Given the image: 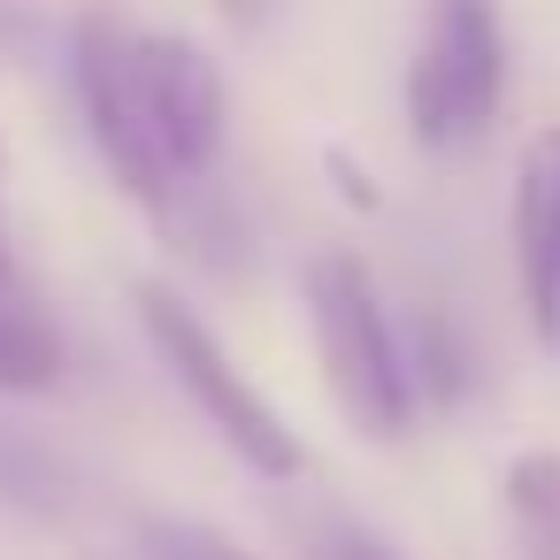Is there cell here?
I'll return each mask as SVG.
<instances>
[{"instance_id":"cell-1","label":"cell","mask_w":560,"mask_h":560,"mask_svg":"<svg viewBox=\"0 0 560 560\" xmlns=\"http://www.w3.org/2000/svg\"><path fill=\"white\" fill-rule=\"evenodd\" d=\"M307 330H315V361H323L330 399L346 407V422L384 438V445L407 438L422 399H415L407 346H399L361 254H315L307 261Z\"/></svg>"},{"instance_id":"cell-3","label":"cell","mask_w":560,"mask_h":560,"mask_svg":"<svg viewBox=\"0 0 560 560\" xmlns=\"http://www.w3.org/2000/svg\"><path fill=\"white\" fill-rule=\"evenodd\" d=\"M70 78H78V108H85V131H93V154L101 170L162 223L177 231L185 215V185L177 170L162 162L154 131H147V108H139V78H131V16L116 9H78L70 24Z\"/></svg>"},{"instance_id":"cell-4","label":"cell","mask_w":560,"mask_h":560,"mask_svg":"<svg viewBox=\"0 0 560 560\" xmlns=\"http://www.w3.org/2000/svg\"><path fill=\"white\" fill-rule=\"evenodd\" d=\"M131 300H139V330H147V346H154L162 369L192 392V407L215 422V438H223L246 468H261V476H300V438H292L284 415L238 376V361L215 346V330H208L170 284H139Z\"/></svg>"},{"instance_id":"cell-14","label":"cell","mask_w":560,"mask_h":560,"mask_svg":"<svg viewBox=\"0 0 560 560\" xmlns=\"http://www.w3.org/2000/svg\"><path fill=\"white\" fill-rule=\"evenodd\" d=\"M330 560H392V552H384V545H369V537H346Z\"/></svg>"},{"instance_id":"cell-13","label":"cell","mask_w":560,"mask_h":560,"mask_svg":"<svg viewBox=\"0 0 560 560\" xmlns=\"http://www.w3.org/2000/svg\"><path fill=\"white\" fill-rule=\"evenodd\" d=\"M32 39V16H24V0H0V47H24Z\"/></svg>"},{"instance_id":"cell-8","label":"cell","mask_w":560,"mask_h":560,"mask_svg":"<svg viewBox=\"0 0 560 560\" xmlns=\"http://www.w3.org/2000/svg\"><path fill=\"white\" fill-rule=\"evenodd\" d=\"M407 376H415V399H460L468 392V376H476V361H468V338L453 330V315L445 307H415V323H407Z\"/></svg>"},{"instance_id":"cell-7","label":"cell","mask_w":560,"mask_h":560,"mask_svg":"<svg viewBox=\"0 0 560 560\" xmlns=\"http://www.w3.org/2000/svg\"><path fill=\"white\" fill-rule=\"evenodd\" d=\"M62 376V338L39 307V292L0 254V392H47Z\"/></svg>"},{"instance_id":"cell-5","label":"cell","mask_w":560,"mask_h":560,"mask_svg":"<svg viewBox=\"0 0 560 560\" xmlns=\"http://www.w3.org/2000/svg\"><path fill=\"white\" fill-rule=\"evenodd\" d=\"M131 78H139V108L147 131L162 147V162L177 170V185H200L223 154V124H231V93L208 47L177 39V32H139L131 24Z\"/></svg>"},{"instance_id":"cell-11","label":"cell","mask_w":560,"mask_h":560,"mask_svg":"<svg viewBox=\"0 0 560 560\" xmlns=\"http://www.w3.org/2000/svg\"><path fill=\"white\" fill-rule=\"evenodd\" d=\"M330 177H338V192H346V208H376V185H369V170H353L346 154H330Z\"/></svg>"},{"instance_id":"cell-6","label":"cell","mask_w":560,"mask_h":560,"mask_svg":"<svg viewBox=\"0 0 560 560\" xmlns=\"http://www.w3.org/2000/svg\"><path fill=\"white\" fill-rule=\"evenodd\" d=\"M514 284L545 353H560V131H537L514 170Z\"/></svg>"},{"instance_id":"cell-2","label":"cell","mask_w":560,"mask_h":560,"mask_svg":"<svg viewBox=\"0 0 560 560\" xmlns=\"http://www.w3.org/2000/svg\"><path fill=\"white\" fill-rule=\"evenodd\" d=\"M506 101V24L499 0H430L407 62V131L430 154H460L491 131Z\"/></svg>"},{"instance_id":"cell-12","label":"cell","mask_w":560,"mask_h":560,"mask_svg":"<svg viewBox=\"0 0 560 560\" xmlns=\"http://www.w3.org/2000/svg\"><path fill=\"white\" fill-rule=\"evenodd\" d=\"M215 9H223V16H231L238 32H261V24H269V9H277V0H215Z\"/></svg>"},{"instance_id":"cell-10","label":"cell","mask_w":560,"mask_h":560,"mask_svg":"<svg viewBox=\"0 0 560 560\" xmlns=\"http://www.w3.org/2000/svg\"><path fill=\"white\" fill-rule=\"evenodd\" d=\"M131 552H139V560H254V552H238L223 529L185 522V514H139Z\"/></svg>"},{"instance_id":"cell-9","label":"cell","mask_w":560,"mask_h":560,"mask_svg":"<svg viewBox=\"0 0 560 560\" xmlns=\"http://www.w3.org/2000/svg\"><path fill=\"white\" fill-rule=\"evenodd\" d=\"M506 514H514L529 560H560V453H514Z\"/></svg>"}]
</instances>
